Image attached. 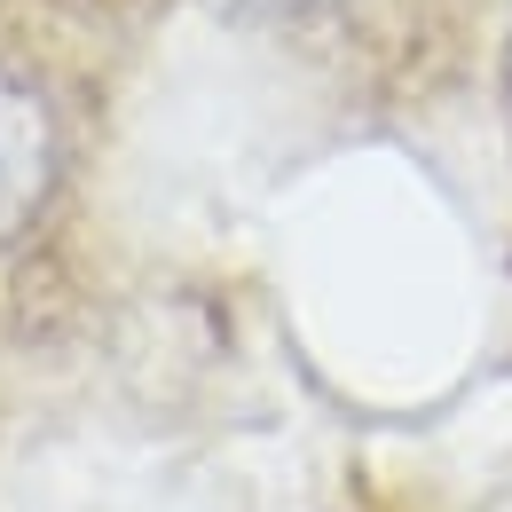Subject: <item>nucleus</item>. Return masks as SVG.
I'll return each mask as SVG.
<instances>
[{"label": "nucleus", "instance_id": "1", "mask_svg": "<svg viewBox=\"0 0 512 512\" xmlns=\"http://www.w3.org/2000/svg\"><path fill=\"white\" fill-rule=\"evenodd\" d=\"M64 174V127H56V103L24 79V71H0V245H16Z\"/></svg>", "mask_w": 512, "mask_h": 512}, {"label": "nucleus", "instance_id": "2", "mask_svg": "<svg viewBox=\"0 0 512 512\" xmlns=\"http://www.w3.org/2000/svg\"><path fill=\"white\" fill-rule=\"evenodd\" d=\"M221 8H237L253 24H323V16H347L355 0H221Z\"/></svg>", "mask_w": 512, "mask_h": 512}, {"label": "nucleus", "instance_id": "3", "mask_svg": "<svg viewBox=\"0 0 512 512\" xmlns=\"http://www.w3.org/2000/svg\"><path fill=\"white\" fill-rule=\"evenodd\" d=\"M505 79H512V48H505Z\"/></svg>", "mask_w": 512, "mask_h": 512}]
</instances>
